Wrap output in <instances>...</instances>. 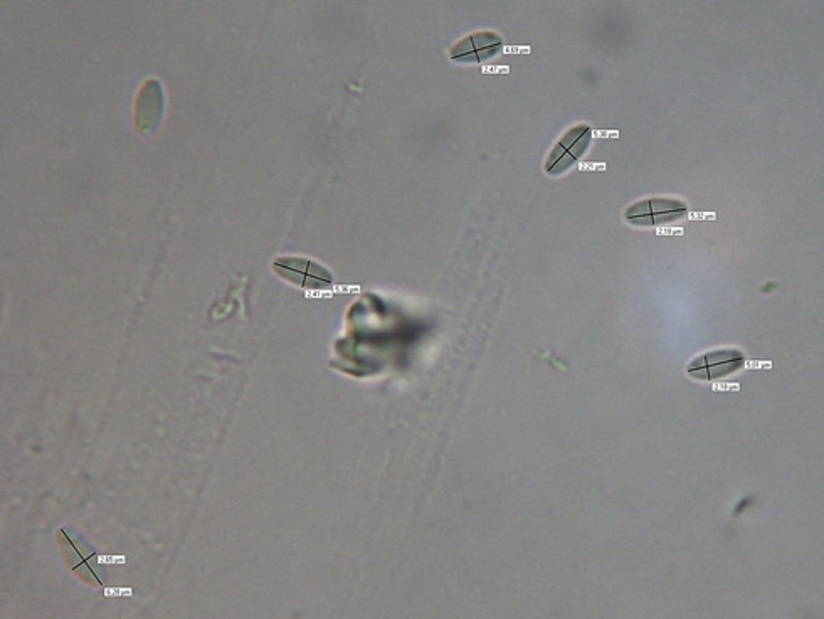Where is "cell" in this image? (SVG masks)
<instances>
[{
  "label": "cell",
  "instance_id": "6da1fadb",
  "mask_svg": "<svg viewBox=\"0 0 824 619\" xmlns=\"http://www.w3.org/2000/svg\"><path fill=\"white\" fill-rule=\"evenodd\" d=\"M59 544L63 549V556L66 557L69 567L73 569L81 579L86 582L100 586L105 582V571L98 566L96 552L81 539L80 535L74 534L73 530H59Z\"/></svg>",
  "mask_w": 824,
  "mask_h": 619
},
{
  "label": "cell",
  "instance_id": "7a4b0ae2",
  "mask_svg": "<svg viewBox=\"0 0 824 619\" xmlns=\"http://www.w3.org/2000/svg\"><path fill=\"white\" fill-rule=\"evenodd\" d=\"M273 268L285 280L302 288H322L333 283L332 273L325 266L303 258H278Z\"/></svg>",
  "mask_w": 824,
  "mask_h": 619
},
{
  "label": "cell",
  "instance_id": "3957f363",
  "mask_svg": "<svg viewBox=\"0 0 824 619\" xmlns=\"http://www.w3.org/2000/svg\"><path fill=\"white\" fill-rule=\"evenodd\" d=\"M164 110L165 95L160 81L154 78L145 81L135 105V123L138 130L142 133H154L159 128Z\"/></svg>",
  "mask_w": 824,
  "mask_h": 619
},
{
  "label": "cell",
  "instance_id": "277c9868",
  "mask_svg": "<svg viewBox=\"0 0 824 619\" xmlns=\"http://www.w3.org/2000/svg\"><path fill=\"white\" fill-rule=\"evenodd\" d=\"M687 207L675 199H648V201L638 202L626 211V219L629 223L638 226H656V224L668 223L673 219L685 216Z\"/></svg>",
  "mask_w": 824,
  "mask_h": 619
},
{
  "label": "cell",
  "instance_id": "5b68a950",
  "mask_svg": "<svg viewBox=\"0 0 824 619\" xmlns=\"http://www.w3.org/2000/svg\"><path fill=\"white\" fill-rule=\"evenodd\" d=\"M589 138H591V128L586 127V125L569 130L564 138L555 145V149L552 150V154L547 160L545 170L554 175L569 169L584 154Z\"/></svg>",
  "mask_w": 824,
  "mask_h": 619
},
{
  "label": "cell",
  "instance_id": "8992f818",
  "mask_svg": "<svg viewBox=\"0 0 824 619\" xmlns=\"http://www.w3.org/2000/svg\"><path fill=\"white\" fill-rule=\"evenodd\" d=\"M744 366V355L739 350H717L693 360L688 374L695 379H719Z\"/></svg>",
  "mask_w": 824,
  "mask_h": 619
},
{
  "label": "cell",
  "instance_id": "52a82bcc",
  "mask_svg": "<svg viewBox=\"0 0 824 619\" xmlns=\"http://www.w3.org/2000/svg\"><path fill=\"white\" fill-rule=\"evenodd\" d=\"M503 48L500 36L493 32H476L463 39L451 49V59L460 63H481L485 59L493 58Z\"/></svg>",
  "mask_w": 824,
  "mask_h": 619
}]
</instances>
